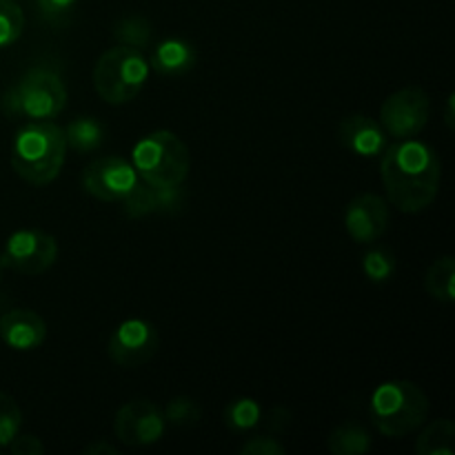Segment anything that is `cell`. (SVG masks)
<instances>
[{
	"label": "cell",
	"instance_id": "obj_1",
	"mask_svg": "<svg viewBox=\"0 0 455 455\" xmlns=\"http://www.w3.org/2000/svg\"><path fill=\"white\" fill-rule=\"evenodd\" d=\"M380 178L387 203L403 213H420L438 198L443 163L434 147L404 138L382 151Z\"/></svg>",
	"mask_w": 455,
	"mask_h": 455
},
{
	"label": "cell",
	"instance_id": "obj_2",
	"mask_svg": "<svg viewBox=\"0 0 455 455\" xmlns=\"http://www.w3.org/2000/svg\"><path fill=\"white\" fill-rule=\"evenodd\" d=\"M65 158V132L49 120H34L13 138L12 167L29 185L43 187L56 180Z\"/></svg>",
	"mask_w": 455,
	"mask_h": 455
},
{
	"label": "cell",
	"instance_id": "obj_3",
	"mask_svg": "<svg viewBox=\"0 0 455 455\" xmlns=\"http://www.w3.org/2000/svg\"><path fill=\"white\" fill-rule=\"evenodd\" d=\"M429 398L409 380H391L378 387L369 400V418L387 438H403L425 425Z\"/></svg>",
	"mask_w": 455,
	"mask_h": 455
},
{
	"label": "cell",
	"instance_id": "obj_4",
	"mask_svg": "<svg viewBox=\"0 0 455 455\" xmlns=\"http://www.w3.org/2000/svg\"><path fill=\"white\" fill-rule=\"evenodd\" d=\"M132 160L140 180L154 187L182 185L191 169L189 147L167 129H158L140 138L133 145Z\"/></svg>",
	"mask_w": 455,
	"mask_h": 455
},
{
	"label": "cell",
	"instance_id": "obj_5",
	"mask_svg": "<svg viewBox=\"0 0 455 455\" xmlns=\"http://www.w3.org/2000/svg\"><path fill=\"white\" fill-rule=\"evenodd\" d=\"M67 87L56 71L31 67L13 87L4 92L0 107L9 118L27 116L31 120H52L65 109Z\"/></svg>",
	"mask_w": 455,
	"mask_h": 455
},
{
	"label": "cell",
	"instance_id": "obj_6",
	"mask_svg": "<svg viewBox=\"0 0 455 455\" xmlns=\"http://www.w3.org/2000/svg\"><path fill=\"white\" fill-rule=\"evenodd\" d=\"M149 62L140 49L111 47L102 53L93 67V89L107 105H124L133 100L149 78Z\"/></svg>",
	"mask_w": 455,
	"mask_h": 455
},
{
	"label": "cell",
	"instance_id": "obj_7",
	"mask_svg": "<svg viewBox=\"0 0 455 455\" xmlns=\"http://www.w3.org/2000/svg\"><path fill=\"white\" fill-rule=\"evenodd\" d=\"M58 258V243L52 234L40 229L13 231L4 243L0 262L4 269L25 275H40L52 269Z\"/></svg>",
	"mask_w": 455,
	"mask_h": 455
},
{
	"label": "cell",
	"instance_id": "obj_8",
	"mask_svg": "<svg viewBox=\"0 0 455 455\" xmlns=\"http://www.w3.org/2000/svg\"><path fill=\"white\" fill-rule=\"evenodd\" d=\"M429 116L431 100L420 87L398 89L380 107L382 129L398 140L420 133L429 123Z\"/></svg>",
	"mask_w": 455,
	"mask_h": 455
},
{
	"label": "cell",
	"instance_id": "obj_9",
	"mask_svg": "<svg viewBox=\"0 0 455 455\" xmlns=\"http://www.w3.org/2000/svg\"><path fill=\"white\" fill-rule=\"evenodd\" d=\"M160 336L158 329L145 318L123 320L114 329L107 345L111 363L124 369H136L149 363L158 354Z\"/></svg>",
	"mask_w": 455,
	"mask_h": 455
},
{
	"label": "cell",
	"instance_id": "obj_10",
	"mask_svg": "<svg viewBox=\"0 0 455 455\" xmlns=\"http://www.w3.org/2000/svg\"><path fill=\"white\" fill-rule=\"evenodd\" d=\"M167 422L156 403L136 398L124 403L114 418V435L127 447H149L164 435Z\"/></svg>",
	"mask_w": 455,
	"mask_h": 455
},
{
	"label": "cell",
	"instance_id": "obj_11",
	"mask_svg": "<svg viewBox=\"0 0 455 455\" xmlns=\"http://www.w3.org/2000/svg\"><path fill=\"white\" fill-rule=\"evenodd\" d=\"M83 189L102 203H123L129 191L140 182L132 163L118 156H105L84 167Z\"/></svg>",
	"mask_w": 455,
	"mask_h": 455
},
{
	"label": "cell",
	"instance_id": "obj_12",
	"mask_svg": "<svg viewBox=\"0 0 455 455\" xmlns=\"http://www.w3.org/2000/svg\"><path fill=\"white\" fill-rule=\"evenodd\" d=\"M345 229L355 243H376L389 229V203L378 194H358L345 209Z\"/></svg>",
	"mask_w": 455,
	"mask_h": 455
},
{
	"label": "cell",
	"instance_id": "obj_13",
	"mask_svg": "<svg viewBox=\"0 0 455 455\" xmlns=\"http://www.w3.org/2000/svg\"><path fill=\"white\" fill-rule=\"evenodd\" d=\"M385 129L378 120L364 114H351L342 118L338 127V140L351 154L360 158H376L387 149Z\"/></svg>",
	"mask_w": 455,
	"mask_h": 455
},
{
	"label": "cell",
	"instance_id": "obj_14",
	"mask_svg": "<svg viewBox=\"0 0 455 455\" xmlns=\"http://www.w3.org/2000/svg\"><path fill=\"white\" fill-rule=\"evenodd\" d=\"M0 338L9 349L34 351L47 340V323L31 309H12L0 318Z\"/></svg>",
	"mask_w": 455,
	"mask_h": 455
},
{
	"label": "cell",
	"instance_id": "obj_15",
	"mask_svg": "<svg viewBox=\"0 0 455 455\" xmlns=\"http://www.w3.org/2000/svg\"><path fill=\"white\" fill-rule=\"evenodd\" d=\"M196 49L182 38H167L156 44L151 53V65L160 76H182L194 69Z\"/></svg>",
	"mask_w": 455,
	"mask_h": 455
},
{
	"label": "cell",
	"instance_id": "obj_16",
	"mask_svg": "<svg viewBox=\"0 0 455 455\" xmlns=\"http://www.w3.org/2000/svg\"><path fill=\"white\" fill-rule=\"evenodd\" d=\"M65 140L67 147H71L78 154H89V151H96L98 147L105 142L107 129L100 120H96L93 116H80V118L71 120L67 124Z\"/></svg>",
	"mask_w": 455,
	"mask_h": 455
},
{
	"label": "cell",
	"instance_id": "obj_17",
	"mask_svg": "<svg viewBox=\"0 0 455 455\" xmlns=\"http://www.w3.org/2000/svg\"><path fill=\"white\" fill-rule=\"evenodd\" d=\"M418 455H453L455 453V425L447 418L431 422L422 429L416 440Z\"/></svg>",
	"mask_w": 455,
	"mask_h": 455
},
{
	"label": "cell",
	"instance_id": "obj_18",
	"mask_svg": "<svg viewBox=\"0 0 455 455\" xmlns=\"http://www.w3.org/2000/svg\"><path fill=\"white\" fill-rule=\"evenodd\" d=\"M425 289L434 300L451 305L455 300V260L453 256H440L429 267L425 278Z\"/></svg>",
	"mask_w": 455,
	"mask_h": 455
},
{
	"label": "cell",
	"instance_id": "obj_19",
	"mask_svg": "<svg viewBox=\"0 0 455 455\" xmlns=\"http://www.w3.org/2000/svg\"><path fill=\"white\" fill-rule=\"evenodd\" d=\"M329 451L336 455H360L371 449V435L358 425H342L327 440Z\"/></svg>",
	"mask_w": 455,
	"mask_h": 455
},
{
	"label": "cell",
	"instance_id": "obj_20",
	"mask_svg": "<svg viewBox=\"0 0 455 455\" xmlns=\"http://www.w3.org/2000/svg\"><path fill=\"white\" fill-rule=\"evenodd\" d=\"M222 418L234 434H247L260 425L262 409L253 398H235L227 404Z\"/></svg>",
	"mask_w": 455,
	"mask_h": 455
},
{
	"label": "cell",
	"instance_id": "obj_21",
	"mask_svg": "<svg viewBox=\"0 0 455 455\" xmlns=\"http://www.w3.org/2000/svg\"><path fill=\"white\" fill-rule=\"evenodd\" d=\"M154 27L145 16H127L120 18L114 27V38L124 47L145 49L151 43Z\"/></svg>",
	"mask_w": 455,
	"mask_h": 455
},
{
	"label": "cell",
	"instance_id": "obj_22",
	"mask_svg": "<svg viewBox=\"0 0 455 455\" xmlns=\"http://www.w3.org/2000/svg\"><path fill=\"white\" fill-rule=\"evenodd\" d=\"M398 269V260L387 247H373L363 256V274L376 284L389 283Z\"/></svg>",
	"mask_w": 455,
	"mask_h": 455
},
{
	"label": "cell",
	"instance_id": "obj_23",
	"mask_svg": "<svg viewBox=\"0 0 455 455\" xmlns=\"http://www.w3.org/2000/svg\"><path fill=\"white\" fill-rule=\"evenodd\" d=\"M25 29V13L16 0H0V49L16 43Z\"/></svg>",
	"mask_w": 455,
	"mask_h": 455
},
{
	"label": "cell",
	"instance_id": "obj_24",
	"mask_svg": "<svg viewBox=\"0 0 455 455\" xmlns=\"http://www.w3.org/2000/svg\"><path fill=\"white\" fill-rule=\"evenodd\" d=\"M22 427V411L12 395L0 391V447H7Z\"/></svg>",
	"mask_w": 455,
	"mask_h": 455
},
{
	"label": "cell",
	"instance_id": "obj_25",
	"mask_svg": "<svg viewBox=\"0 0 455 455\" xmlns=\"http://www.w3.org/2000/svg\"><path fill=\"white\" fill-rule=\"evenodd\" d=\"M164 422L172 427H194L200 420V407L187 395L169 400L163 411Z\"/></svg>",
	"mask_w": 455,
	"mask_h": 455
},
{
	"label": "cell",
	"instance_id": "obj_26",
	"mask_svg": "<svg viewBox=\"0 0 455 455\" xmlns=\"http://www.w3.org/2000/svg\"><path fill=\"white\" fill-rule=\"evenodd\" d=\"M40 16L52 25H65L74 16L78 0H36Z\"/></svg>",
	"mask_w": 455,
	"mask_h": 455
},
{
	"label": "cell",
	"instance_id": "obj_27",
	"mask_svg": "<svg viewBox=\"0 0 455 455\" xmlns=\"http://www.w3.org/2000/svg\"><path fill=\"white\" fill-rule=\"evenodd\" d=\"M243 455H284L287 449L280 443L278 438H271V435H253L247 443L240 447Z\"/></svg>",
	"mask_w": 455,
	"mask_h": 455
},
{
	"label": "cell",
	"instance_id": "obj_28",
	"mask_svg": "<svg viewBox=\"0 0 455 455\" xmlns=\"http://www.w3.org/2000/svg\"><path fill=\"white\" fill-rule=\"evenodd\" d=\"M7 447H9V451L16 453V455H40V453H44V444L40 443L36 435L20 434V431H18V435L12 440V443L7 444Z\"/></svg>",
	"mask_w": 455,
	"mask_h": 455
},
{
	"label": "cell",
	"instance_id": "obj_29",
	"mask_svg": "<svg viewBox=\"0 0 455 455\" xmlns=\"http://www.w3.org/2000/svg\"><path fill=\"white\" fill-rule=\"evenodd\" d=\"M87 455H98V453H107V455H118V447L109 443H92L87 449H84Z\"/></svg>",
	"mask_w": 455,
	"mask_h": 455
},
{
	"label": "cell",
	"instance_id": "obj_30",
	"mask_svg": "<svg viewBox=\"0 0 455 455\" xmlns=\"http://www.w3.org/2000/svg\"><path fill=\"white\" fill-rule=\"evenodd\" d=\"M444 123L449 129H453V93L447 98V109H444Z\"/></svg>",
	"mask_w": 455,
	"mask_h": 455
},
{
	"label": "cell",
	"instance_id": "obj_31",
	"mask_svg": "<svg viewBox=\"0 0 455 455\" xmlns=\"http://www.w3.org/2000/svg\"><path fill=\"white\" fill-rule=\"evenodd\" d=\"M3 269L4 267H3V262H0V280H3Z\"/></svg>",
	"mask_w": 455,
	"mask_h": 455
}]
</instances>
